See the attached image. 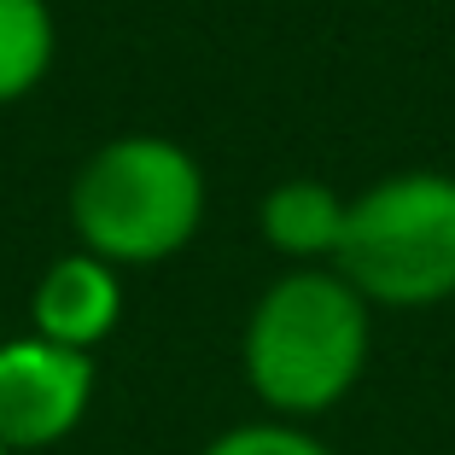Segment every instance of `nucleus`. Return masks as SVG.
<instances>
[{
  "label": "nucleus",
  "instance_id": "1",
  "mask_svg": "<svg viewBox=\"0 0 455 455\" xmlns=\"http://www.w3.org/2000/svg\"><path fill=\"white\" fill-rule=\"evenodd\" d=\"M374 309L333 268H286L257 292L240 333V368L268 420L309 427L368 374Z\"/></svg>",
  "mask_w": 455,
  "mask_h": 455
},
{
  "label": "nucleus",
  "instance_id": "2",
  "mask_svg": "<svg viewBox=\"0 0 455 455\" xmlns=\"http://www.w3.org/2000/svg\"><path fill=\"white\" fill-rule=\"evenodd\" d=\"M204 170L170 134H111L76 164L65 216L76 251L111 268H152L181 257L204 228Z\"/></svg>",
  "mask_w": 455,
  "mask_h": 455
},
{
  "label": "nucleus",
  "instance_id": "3",
  "mask_svg": "<svg viewBox=\"0 0 455 455\" xmlns=\"http://www.w3.org/2000/svg\"><path fill=\"white\" fill-rule=\"evenodd\" d=\"M333 275L368 309H432L455 298V175L397 170L350 193Z\"/></svg>",
  "mask_w": 455,
  "mask_h": 455
},
{
  "label": "nucleus",
  "instance_id": "4",
  "mask_svg": "<svg viewBox=\"0 0 455 455\" xmlns=\"http://www.w3.org/2000/svg\"><path fill=\"white\" fill-rule=\"evenodd\" d=\"M94 356L47 345L36 333L0 339V450H59L94 409Z\"/></svg>",
  "mask_w": 455,
  "mask_h": 455
},
{
  "label": "nucleus",
  "instance_id": "5",
  "mask_svg": "<svg viewBox=\"0 0 455 455\" xmlns=\"http://www.w3.org/2000/svg\"><path fill=\"white\" fill-rule=\"evenodd\" d=\"M123 322V268L100 263L88 251H65L41 268L29 292V333L47 345H65L94 356Z\"/></svg>",
  "mask_w": 455,
  "mask_h": 455
},
{
  "label": "nucleus",
  "instance_id": "6",
  "mask_svg": "<svg viewBox=\"0 0 455 455\" xmlns=\"http://www.w3.org/2000/svg\"><path fill=\"white\" fill-rule=\"evenodd\" d=\"M345 193L315 181V175H292L257 199V234L275 257L292 268H333V251L345 240Z\"/></svg>",
  "mask_w": 455,
  "mask_h": 455
},
{
  "label": "nucleus",
  "instance_id": "7",
  "mask_svg": "<svg viewBox=\"0 0 455 455\" xmlns=\"http://www.w3.org/2000/svg\"><path fill=\"white\" fill-rule=\"evenodd\" d=\"M59 53V24L47 0H0V106L36 94Z\"/></svg>",
  "mask_w": 455,
  "mask_h": 455
},
{
  "label": "nucleus",
  "instance_id": "8",
  "mask_svg": "<svg viewBox=\"0 0 455 455\" xmlns=\"http://www.w3.org/2000/svg\"><path fill=\"white\" fill-rule=\"evenodd\" d=\"M199 455H333L309 427H292V420H240V427L216 432Z\"/></svg>",
  "mask_w": 455,
  "mask_h": 455
},
{
  "label": "nucleus",
  "instance_id": "9",
  "mask_svg": "<svg viewBox=\"0 0 455 455\" xmlns=\"http://www.w3.org/2000/svg\"><path fill=\"white\" fill-rule=\"evenodd\" d=\"M0 455H12V450H0Z\"/></svg>",
  "mask_w": 455,
  "mask_h": 455
}]
</instances>
